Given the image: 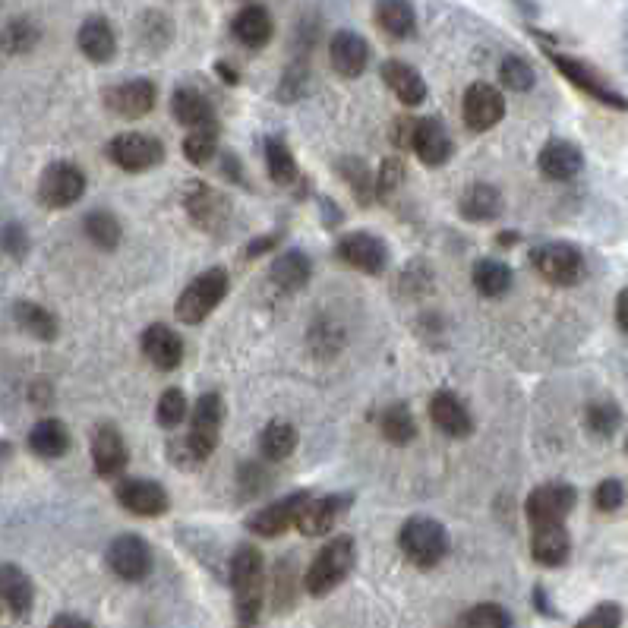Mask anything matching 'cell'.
I'll use <instances>...</instances> for the list:
<instances>
[{
    "label": "cell",
    "mask_w": 628,
    "mask_h": 628,
    "mask_svg": "<svg viewBox=\"0 0 628 628\" xmlns=\"http://www.w3.org/2000/svg\"><path fill=\"white\" fill-rule=\"evenodd\" d=\"M4 250L13 259H26V253H29V234H26L23 225L10 221V225L4 228Z\"/></svg>",
    "instance_id": "cell-51"
},
{
    "label": "cell",
    "mask_w": 628,
    "mask_h": 628,
    "mask_svg": "<svg viewBox=\"0 0 628 628\" xmlns=\"http://www.w3.org/2000/svg\"><path fill=\"white\" fill-rule=\"evenodd\" d=\"M231 35L237 38V42L243 48H250V51H259V48H266L272 42V35H275V23H272V13L262 7V4H247V7H240L237 16L231 19Z\"/></svg>",
    "instance_id": "cell-21"
},
{
    "label": "cell",
    "mask_w": 628,
    "mask_h": 628,
    "mask_svg": "<svg viewBox=\"0 0 628 628\" xmlns=\"http://www.w3.org/2000/svg\"><path fill=\"white\" fill-rule=\"evenodd\" d=\"M625 452H628V439H625Z\"/></svg>",
    "instance_id": "cell-57"
},
{
    "label": "cell",
    "mask_w": 628,
    "mask_h": 628,
    "mask_svg": "<svg viewBox=\"0 0 628 628\" xmlns=\"http://www.w3.org/2000/svg\"><path fill=\"white\" fill-rule=\"evenodd\" d=\"M215 73H218L221 79H228V83H231V86H237V83H240V76H237V70H234L231 64H225V60H218V64H215Z\"/></svg>",
    "instance_id": "cell-56"
},
{
    "label": "cell",
    "mask_w": 628,
    "mask_h": 628,
    "mask_svg": "<svg viewBox=\"0 0 628 628\" xmlns=\"http://www.w3.org/2000/svg\"><path fill=\"white\" fill-rule=\"evenodd\" d=\"M171 114L177 124H184L187 130H196V127H206V124H215V108H212V98L206 92H199L193 86H184L171 95Z\"/></svg>",
    "instance_id": "cell-28"
},
{
    "label": "cell",
    "mask_w": 628,
    "mask_h": 628,
    "mask_svg": "<svg viewBox=\"0 0 628 628\" xmlns=\"http://www.w3.org/2000/svg\"><path fill=\"white\" fill-rule=\"evenodd\" d=\"M499 83H502L505 89H512V92H528V89H534V83H537V73H534V67H531L524 57H518V54H505V57L499 60Z\"/></svg>",
    "instance_id": "cell-43"
},
{
    "label": "cell",
    "mask_w": 628,
    "mask_h": 628,
    "mask_svg": "<svg viewBox=\"0 0 628 628\" xmlns=\"http://www.w3.org/2000/svg\"><path fill=\"white\" fill-rule=\"evenodd\" d=\"M430 417L436 423V430L452 436V439H464L474 433V420L464 408V401L452 392H436L430 401Z\"/></svg>",
    "instance_id": "cell-26"
},
{
    "label": "cell",
    "mask_w": 628,
    "mask_h": 628,
    "mask_svg": "<svg viewBox=\"0 0 628 628\" xmlns=\"http://www.w3.org/2000/svg\"><path fill=\"white\" fill-rule=\"evenodd\" d=\"M221 420H225V401L215 392L199 395L193 420H190V436H187V452L193 461H206L218 449V436H221Z\"/></svg>",
    "instance_id": "cell-6"
},
{
    "label": "cell",
    "mask_w": 628,
    "mask_h": 628,
    "mask_svg": "<svg viewBox=\"0 0 628 628\" xmlns=\"http://www.w3.org/2000/svg\"><path fill=\"white\" fill-rule=\"evenodd\" d=\"M401 177H404V161H401V158H386V161H382V168H379V174H376L379 196L392 193V190L401 184Z\"/></svg>",
    "instance_id": "cell-50"
},
{
    "label": "cell",
    "mask_w": 628,
    "mask_h": 628,
    "mask_svg": "<svg viewBox=\"0 0 628 628\" xmlns=\"http://www.w3.org/2000/svg\"><path fill=\"white\" fill-rule=\"evenodd\" d=\"M398 546L417 569H433L449 553V534L433 518H408L398 531Z\"/></svg>",
    "instance_id": "cell-3"
},
{
    "label": "cell",
    "mask_w": 628,
    "mask_h": 628,
    "mask_svg": "<svg viewBox=\"0 0 628 628\" xmlns=\"http://www.w3.org/2000/svg\"><path fill=\"white\" fill-rule=\"evenodd\" d=\"M29 449L38 458H48V461L67 455V449H70V430L57 417H42L29 430Z\"/></svg>",
    "instance_id": "cell-34"
},
{
    "label": "cell",
    "mask_w": 628,
    "mask_h": 628,
    "mask_svg": "<svg viewBox=\"0 0 628 628\" xmlns=\"http://www.w3.org/2000/svg\"><path fill=\"white\" fill-rule=\"evenodd\" d=\"M622 502H625V486H622V480H603V483H597V490H594L597 512H619Z\"/></svg>",
    "instance_id": "cell-48"
},
{
    "label": "cell",
    "mask_w": 628,
    "mask_h": 628,
    "mask_svg": "<svg viewBox=\"0 0 628 628\" xmlns=\"http://www.w3.org/2000/svg\"><path fill=\"white\" fill-rule=\"evenodd\" d=\"M127 442L114 423H101L92 433V468L98 477H117L127 468Z\"/></svg>",
    "instance_id": "cell-19"
},
{
    "label": "cell",
    "mask_w": 628,
    "mask_h": 628,
    "mask_svg": "<svg viewBox=\"0 0 628 628\" xmlns=\"http://www.w3.org/2000/svg\"><path fill=\"white\" fill-rule=\"evenodd\" d=\"M155 417H158V423H161L165 430L180 427V423H184V417H187V395L180 392V389H168L165 395L158 398V411H155Z\"/></svg>",
    "instance_id": "cell-47"
},
{
    "label": "cell",
    "mask_w": 628,
    "mask_h": 628,
    "mask_svg": "<svg viewBox=\"0 0 628 628\" xmlns=\"http://www.w3.org/2000/svg\"><path fill=\"white\" fill-rule=\"evenodd\" d=\"M572 553V540H569V531H565V524H546V528H534V537H531V556L546 565V569H556Z\"/></svg>",
    "instance_id": "cell-31"
},
{
    "label": "cell",
    "mask_w": 628,
    "mask_h": 628,
    "mask_svg": "<svg viewBox=\"0 0 628 628\" xmlns=\"http://www.w3.org/2000/svg\"><path fill=\"white\" fill-rule=\"evenodd\" d=\"M269 278H272V285H275L278 291L294 294V291H303V288L310 285V278H313V266H310L307 253H300V250H288V253L275 256L272 269H269Z\"/></svg>",
    "instance_id": "cell-30"
},
{
    "label": "cell",
    "mask_w": 628,
    "mask_h": 628,
    "mask_svg": "<svg viewBox=\"0 0 628 628\" xmlns=\"http://www.w3.org/2000/svg\"><path fill=\"white\" fill-rule=\"evenodd\" d=\"M461 117H464V127L474 130V133H486L493 130L499 120L505 117V98L496 86L490 83H474L464 92V101H461Z\"/></svg>",
    "instance_id": "cell-13"
},
{
    "label": "cell",
    "mask_w": 628,
    "mask_h": 628,
    "mask_svg": "<svg viewBox=\"0 0 628 628\" xmlns=\"http://www.w3.org/2000/svg\"><path fill=\"white\" fill-rule=\"evenodd\" d=\"M294 449H297V433L285 420H272L269 427L259 433V455L266 461H285Z\"/></svg>",
    "instance_id": "cell-37"
},
{
    "label": "cell",
    "mask_w": 628,
    "mask_h": 628,
    "mask_svg": "<svg viewBox=\"0 0 628 628\" xmlns=\"http://www.w3.org/2000/svg\"><path fill=\"white\" fill-rule=\"evenodd\" d=\"M414 155L423 161L427 168H442L445 161L452 158V136L449 130L442 127V120L436 117H423L417 120V130H414Z\"/></svg>",
    "instance_id": "cell-22"
},
{
    "label": "cell",
    "mask_w": 628,
    "mask_h": 628,
    "mask_svg": "<svg viewBox=\"0 0 628 628\" xmlns=\"http://www.w3.org/2000/svg\"><path fill=\"white\" fill-rule=\"evenodd\" d=\"M351 505V496H322V499H310L307 509H303L300 521H297V531L303 537H326L335 521L341 518V512Z\"/></svg>",
    "instance_id": "cell-27"
},
{
    "label": "cell",
    "mask_w": 628,
    "mask_h": 628,
    "mask_svg": "<svg viewBox=\"0 0 628 628\" xmlns=\"http://www.w3.org/2000/svg\"><path fill=\"white\" fill-rule=\"evenodd\" d=\"M108 158H111V165H117L120 171L143 174V171L158 168L161 161H165V146H161V139L133 130V133H120V136L111 139Z\"/></svg>",
    "instance_id": "cell-8"
},
{
    "label": "cell",
    "mask_w": 628,
    "mask_h": 628,
    "mask_svg": "<svg viewBox=\"0 0 628 628\" xmlns=\"http://www.w3.org/2000/svg\"><path fill=\"white\" fill-rule=\"evenodd\" d=\"M38 42H42V29H38L35 19H29V16L7 19V26H4V51L10 57L29 54Z\"/></svg>",
    "instance_id": "cell-41"
},
{
    "label": "cell",
    "mask_w": 628,
    "mask_h": 628,
    "mask_svg": "<svg viewBox=\"0 0 628 628\" xmlns=\"http://www.w3.org/2000/svg\"><path fill=\"white\" fill-rule=\"evenodd\" d=\"M414 130H417V120L414 117H401L392 124V143L398 149H411L414 146Z\"/></svg>",
    "instance_id": "cell-52"
},
{
    "label": "cell",
    "mask_w": 628,
    "mask_h": 628,
    "mask_svg": "<svg viewBox=\"0 0 628 628\" xmlns=\"http://www.w3.org/2000/svg\"><path fill=\"white\" fill-rule=\"evenodd\" d=\"M108 569L124 581H143L152 569V553L139 534H120L108 546Z\"/></svg>",
    "instance_id": "cell-17"
},
{
    "label": "cell",
    "mask_w": 628,
    "mask_h": 628,
    "mask_svg": "<svg viewBox=\"0 0 628 628\" xmlns=\"http://www.w3.org/2000/svg\"><path fill=\"white\" fill-rule=\"evenodd\" d=\"M86 193V174L73 161H54L42 171L38 180V199L48 209H67L73 202H79Z\"/></svg>",
    "instance_id": "cell-9"
},
{
    "label": "cell",
    "mask_w": 628,
    "mask_h": 628,
    "mask_svg": "<svg viewBox=\"0 0 628 628\" xmlns=\"http://www.w3.org/2000/svg\"><path fill=\"white\" fill-rule=\"evenodd\" d=\"M537 168L546 180H572L584 171V152L569 139H550L537 155Z\"/></svg>",
    "instance_id": "cell-20"
},
{
    "label": "cell",
    "mask_w": 628,
    "mask_h": 628,
    "mask_svg": "<svg viewBox=\"0 0 628 628\" xmlns=\"http://www.w3.org/2000/svg\"><path fill=\"white\" fill-rule=\"evenodd\" d=\"M619 625H622L619 603H600L578 622V628H619Z\"/></svg>",
    "instance_id": "cell-49"
},
{
    "label": "cell",
    "mask_w": 628,
    "mask_h": 628,
    "mask_svg": "<svg viewBox=\"0 0 628 628\" xmlns=\"http://www.w3.org/2000/svg\"><path fill=\"white\" fill-rule=\"evenodd\" d=\"M338 171L344 174V180H348V187H354V193H357L360 202H370V199L379 196L376 177L367 168H363L357 158H344L341 165H338Z\"/></svg>",
    "instance_id": "cell-45"
},
{
    "label": "cell",
    "mask_w": 628,
    "mask_h": 628,
    "mask_svg": "<svg viewBox=\"0 0 628 628\" xmlns=\"http://www.w3.org/2000/svg\"><path fill=\"white\" fill-rule=\"evenodd\" d=\"M578 502V493L575 486L569 483H543L537 490L528 496V505H524V512H528V521L534 528H546V524H565L569 512L575 509Z\"/></svg>",
    "instance_id": "cell-11"
},
{
    "label": "cell",
    "mask_w": 628,
    "mask_h": 628,
    "mask_svg": "<svg viewBox=\"0 0 628 628\" xmlns=\"http://www.w3.org/2000/svg\"><path fill=\"white\" fill-rule=\"evenodd\" d=\"M51 628H92L83 616H73V613H64V616H57L51 622Z\"/></svg>",
    "instance_id": "cell-54"
},
{
    "label": "cell",
    "mask_w": 628,
    "mask_h": 628,
    "mask_svg": "<svg viewBox=\"0 0 628 628\" xmlns=\"http://www.w3.org/2000/svg\"><path fill=\"white\" fill-rule=\"evenodd\" d=\"M310 499H313L310 493H291L285 499L266 505V509H259L247 518V531H253L259 537H281L288 528H297V521Z\"/></svg>",
    "instance_id": "cell-15"
},
{
    "label": "cell",
    "mask_w": 628,
    "mask_h": 628,
    "mask_svg": "<svg viewBox=\"0 0 628 628\" xmlns=\"http://www.w3.org/2000/svg\"><path fill=\"white\" fill-rule=\"evenodd\" d=\"M218 152V120L215 124H206V127H196L187 133L184 139V155L190 165H209Z\"/></svg>",
    "instance_id": "cell-42"
},
{
    "label": "cell",
    "mask_w": 628,
    "mask_h": 628,
    "mask_svg": "<svg viewBox=\"0 0 628 628\" xmlns=\"http://www.w3.org/2000/svg\"><path fill=\"white\" fill-rule=\"evenodd\" d=\"M155 101H158V86L152 79H127V83H117L105 92V108L124 120L146 117L155 108Z\"/></svg>",
    "instance_id": "cell-16"
},
{
    "label": "cell",
    "mask_w": 628,
    "mask_h": 628,
    "mask_svg": "<svg viewBox=\"0 0 628 628\" xmlns=\"http://www.w3.org/2000/svg\"><path fill=\"white\" fill-rule=\"evenodd\" d=\"M616 322H619V329L628 335V288L619 291V297H616Z\"/></svg>",
    "instance_id": "cell-53"
},
{
    "label": "cell",
    "mask_w": 628,
    "mask_h": 628,
    "mask_svg": "<svg viewBox=\"0 0 628 628\" xmlns=\"http://www.w3.org/2000/svg\"><path fill=\"white\" fill-rule=\"evenodd\" d=\"M357 559V546L351 537H332L322 550L316 553V559L310 562L307 578H303V587L313 597H326L335 587L351 575Z\"/></svg>",
    "instance_id": "cell-2"
},
{
    "label": "cell",
    "mask_w": 628,
    "mask_h": 628,
    "mask_svg": "<svg viewBox=\"0 0 628 628\" xmlns=\"http://www.w3.org/2000/svg\"><path fill=\"white\" fill-rule=\"evenodd\" d=\"M505 206L499 187L493 184H471L458 199V212L468 221H493Z\"/></svg>",
    "instance_id": "cell-33"
},
{
    "label": "cell",
    "mask_w": 628,
    "mask_h": 628,
    "mask_svg": "<svg viewBox=\"0 0 628 628\" xmlns=\"http://www.w3.org/2000/svg\"><path fill=\"white\" fill-rule=\"evenodd\" d=\"M373 19L382 32L389 38H398V42L417 32V13L411 7V0H376Z\"/></svg>",
    "instance_id": "cell-32"
},
{
    "label": "cell",
    "mask_w": 628,
    "mask_h": 628,
    "mask_svg": "<svg viewBox=\"0 0 628 628\" xmlns=\"http://www.w3.org/2000/svg\"><path fill=\"white\" fill-rule=\"evenodd\" d=\"M335 256L363 275H382L389 266V247L370 231H351L335 243Z\"/></svg>",
    "instance_id": "cell-10"
},
{
    "label": "cell",
    "mask_w": 628,
    "mask_h": 628,
    "mask_svg": "<svg viewBox=\"0 0 628 628\" xmlns=\"http://www.w3.org/2000/svg\"><path fill=\"white\" fill-rule=\"evenodd\" d=\"M546 54H550L553 67L569 79L578 92H584L587 98H594V101H600V105L613 108V111H628V98L606 83L594 67H587L584 60H578L572 54H559V51H546Z\"/></svg>",
    "instance_id": "cell-5"
},
{
    "label": "cell",
    "mask_w": 628,
    "mask_h": 628,
    "mask_svg": "<svg viewBox=\"0 0 628 628\" xmlns=\"http://www.w3.org/2000/svg\"><path fill=\"white\" fill-rule=\"evenodd\" d=\"M0 594H4V603L7 610L16 616V619H26L35 606V584L32 578L19 569V565L7 562L4 569H0Z\"/></svg>",
    "instance_id": "cell-29"
},
{
    "label": "cell",
    "mask_w": 628,
    "mask_h": 628,
    "mask_svg": "<svg viewBox=\"0 0 628 628\" xmlns=\"http://www.w3.org/2000/svg\"><path fill=\"white\" fill-rule=\"evenodd\" d=\"M228 297V272L225 269H206L196 275L190 285L184 288L177 300V319L187 322V326H199L202 319H209L212 310H218V303Z\"/></svg>",
    "instance_id": "cell-4"
},
{
    "label": "cell",
    "mask_w": 628,
    "mask_h": 628,
    "mask_svg": "<svg viewBox=\"0 0 628 628\" xmlns=\"http://www.w3.org/2000/svg\"><path fill=\"white\" fill-rule=\"evenodd\" d=\"M13 316L19 322V329L29 332L38 341H54L57 332H60L57 316L48 307H42V303H35V300H19L13 307Z\"/></svg>",
    "instance_id": "cell-35"
},
{
    "label": "cell",
    "mask_w": 628,
    "mask_h": 628,
    "mask_svg": "<svg viewBox=\"0 0 628 628\" xmlns=\"http://www.w3.org/2000/svg\"><path fill=\"white\" fill-rule=\"evenodd\" d=\"M143 354L158 370H177L184 363V338L165 322H155L143 332Z\"/></svg>",
    "instance_id": "cell-23"
},
{
    "label": "cell",
    "mask_w": 628,
    "mask_h": 628,
    "mask_svg": "<svg viewBox=\"0 0 628 628\" xmlns=\"http://www.w3.org/2000/svg\"><path fill=\"white\" fill-rule=\"evenodd\" d=\"M184 209L190 215V221L196 228L209 231V234H218L221 228L228 225V215H231V202L228 196L209 187V184H193L184 196Z\"/></svg>",
    "instance_id": "cell-14"
},
{
    "label": "cell",
    "mask_w": 628,
    "mask_h": 628,
    "mask_svg": "<svg viewBox=\"0 0 628 628\" xmlns=\"http://www.w3.org/2000/svg\"><path fill=\"white\" fill-rule=\"evenodd\" d=\"M471 281H474V288L483 297H502V294H509L515 275L499 259H477V266L471 272Z\"/></svg>",
    "instance_id": "cell-36"
},
{
    "label": "cell",
    "mask_w": 628,
    "mask_h": 628,
    "mask_svg": "<svg viewBox=\"0 0 628 628\" xmlns=\"http://www.w3.org/2000/svg\"><path fill=\"white\" fill-rule=\"evenodd\" d=\"M281 240V234H269V237H262V240H256L253 247H247V256L253 259V256H259V253H266V250H272L275 243Z\"/></svg>",
    "instance_id": "cell-55"
},
{
    "label": "cell",
    "mask_w": 628,
    "mask_h": 628,
    "mask_svg": "<svg viewBox=\"0 0 628 628\" xmlns=\"http://www.w3.org/2000/svg\"><path fill=\"white\" fill-rule=\"evenodd\" d=\"M266 165H269V177L275 180L278 187H288V190L297 187L300 171H297V161H294L285 139L272 136L266 143Z\"/></svg>",
    "instance_id": "cell-39"
},
{
    "label": "cell",
    "mask_w": 628,
    "mask_h": 628,
    "mask_svg": "<svg viewBox=\"0 0 628 628\" xmlns=\"http://www.w3.org/2000/svg\"><path fill=\"white\" fill-rule=\"evenodd\" d=\"M531 262L540 272V278H546L550 285H559V288H575L587 275V262L572 243H543V247L531 253Z\"/></svg>",
    "instance_id": "cell-7"
},
{
    "label": "cell",
    "mask_w": 628,
    "mask_h": 628,
    "mask_svg": "<svg viewBox=\"0 0 628 628\" xmlns=\"http://www.w3.org/2000/svg\"><path fill=\"white\" fill-rule=\"evenodd\" d=\"M379 430H382V436H386V442L408 445L417 436V420L408 408H404V404H392V408H386L379 414Z\"/></svg>",
    "instance_id": "cell-40"
},
{
    "label": "cell",
    "mask_w": 628,
    "mask_h": 628,
    "mask_svg": "<svg viewBox=\"0 0 628 628\" xmlns=\"http://www.w3.org/2000/svg\"><path fill=\"white\" fill-rule=\"evenodd\" d=\"M619 427H622V411L613 401H594L591 408H587V430L594 436L610 439Z\"/></svg>",
    "instance_id": "cell-44"
},
{
    "label": "cell",
    "mask_w": 628,
    "mask_h": 628,
    "mask_svg": "<svg viewBox=\"0 0 628 628\" xmlns=\"http://www.w3.org/2000/svg\"><path fill=\"white\" fill-rule=\"evenodd\" d=\"M83 231L89 237V243H95L98 250H117L120 237H124V228L114 212L108 209H95L83 218Z\"/></svg>",
    "instance_id": "cell-38"
},
{
    "label": "cell",
    "mask_w": 628,
    "mask_h": 628,
    "mask_svg": "<svg viewBox=\"0 0 628 628\" xmlns=\"http://www.w3.org/2000/svg\"><path fill=\"white\" fill-rule=\"evenodd\" d=\"M329 64L344 79L363 76V70H367V64H370V45H367V38L351 32V29L335 32L332 42H329Z\"/></svg>",
    "instance_id": "cell-18"
},
{
    "label": "cell",
    "mask_w": 628,
    "mask_h": 628,
    "mask_svg": "<svg viewBox=\"0 0 628 628\" xmlns=\"http://www.w3.org/2000/svg\"><path fill=\"white\" fill-rule=\"evenodd\" d=\"M382 83L389 86V92L401 101L404 108H417L427 101V83H423V76L417 67L404 64V60H386L382 64Z\"/></svg>",
    "instance_id": "cell-24"
},
{
    "label": "cell",
    "mask_w": 628,
    "mask_h": 628,
    "mask_svg": "<svg viewBox=\"0 0 628 628\" xmlns=\"http://www.w3.org/2000/svg\"><path fill=\"white\" fill-rule=\"evenodd\" d=\"M231 587H234V610L240 628L256 625L266 600V562L256 546L243 543L231 556Z\"/></svg>",
    "instance_id": "cell-1"
},
{
    "label": "cell",
    "mask_w": 628,
    "mask_h": 628,
    "mask_svg": "<svg viewBox=\"0 0 628 628\" xmlns=\"http://www.w3.org/2000/svg\"><path fill=\"white\" fill-rule=\"evenodd\" d=\"M464 628H515L512 613L499 603H477L464 616Z\"/></svg>",
    "instance_id": "cell-46"
},
{
    "label": "cell",
    "mask_w": 628,
    "mask_h": 628,
    "mask_svg": "<svg viewBox=\"0 0 628 628\" xmlns=\"http://www.w3.org/2000/svg\"><path fill=\"white\" fill-rule=\"evenodd\" d=\"M114 496L130 515H139V518H161L171 509V499L165 493V486L155 483V480H143V477L120 480Z\"/></svg>",
    "instance_id": "cell-12"
},
{
    "label": "cell",
    "mask_w": 628,
    "mask_h": 628,
    "mask_svg": "<svg viewBox=\"0 0 628 628\" xmlns=\"http://www.w3.org/2000/svg\"><path fill=\"white\" fill-rule=\"evenodd\" d=\"M76 45L92 64H111L117 54V35L105 16H89L76 32Z\"/></svg>",
    "instance_id": "cell-25"
}]
</instances>
